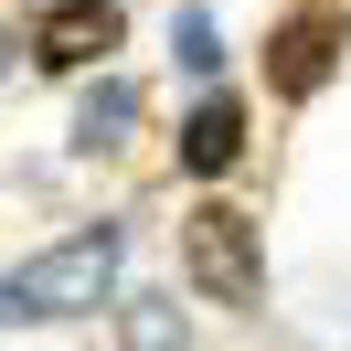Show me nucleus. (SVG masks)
Wrapping results in <instances>:
<instances>
[{"mask_svg": "<svg viewBox=\"0 0 351 351\" xmlns=\"http://www.w3.org/2000/svg\"><path fill=\"white\" fill-rule=\"evenodd\" d=\"M117 298V223H86V234H53L43 256H22L0 277V319H86V308Z\"/></svg>", "mask_w": 351, "mask_h": 351, "instance_id": "1", "label": "nucleus"}, {"mask_svg": "<svg viewBox=\"0 0 351 351\" xmlns=\"http://www.w3.org/2000/svg\"><path fill=\"white\" fill-rule=\"evenodd\" d=\"M181 277H192L213 308H256V298H266V266H256V223H245V202H192V223H181Z\"/></svg>", "mask_w": 351, "mask_h": 351, "instance_id": "2", "label": "nucleus"}, {"mask_svg": "<svg viewBox=\"0 0 351 351\" xmlns=\"http://www.w3.org/2000/svg\"><path fill=\"white\" fill-rule=\"evenodd\" d=\"M341 43H351V0H298L287 22L266 32V86L277 96H319L330 64H341Z\"/></svg>", "mask_w": 351, "mask_h": 351, "instance_id": "3", "label": "nucleus"}, {"mask_svg": "<svg viewBox=\"0 0 351 351\" xmlns=\"http://www.w3.org/2000/svg\"><path fill=\"white\" fill-rule=\"evenodd\" d=\"M117 32H128L117 0H53L43 22H32V64H43V75H86V64L117 53Z\"/></svg>", "mask_w": 351, "mask_h": 351, "instance_id": "4", "label": "nucleus"}, {"mask_svg": "<svg viewBox=\"0 0 351 351\" xmlns=\"http://www.w3.org/2000/svg\"><path fill=\"white\" fill-rule=\"evenodd\" d=\"M234 149H245V107L213 86L192 117H181V171H192V181H213V171H234Z\"/></svg>", "mask_w": 351, "mask_h": 351, "instance_id": "5", "label": "nucleus"}, {"mask_svg": "<svg viewBox=\"0 0 351 351\" xmlns=\"http://www.w3.org/2000/svg\"><path fill=\"white\" fill-rule=\"evenodd\" d=\"M128 128H138V86L96 75V86H86V107H75V149H86V160H107V149H128Z\"/></svg>", "mask_w": 351, "mask_h": 351, "instance_id": "6", "label": "nucleus"}, {"mask_svg": "<svg viewBox=\"0 0 351 351\" xmlns=\"http://www.w3.org/2000/svg\"><path fill=\"white\" fill-rule=\"evenodd\" d=\"M117 330H128V351H181L192 330H181V298H160V287H138L128 308H117Z\"/></svg>", "mask_w": 351, "mask_h": 351, "instance_id": "7", "label": "nucleus"}, {"mask_svg": "<svg viewBox=\"0 0 351 351\" xmlns=\"http://www.w3.org/2000/svg\"><path fill=\"white\" fill-rule=\"evenodd\" d=\"M171 53H181V64L202 75V86H213V64H223V32L202 22V11H181V22H171Z\"/></svg>", "mask_w": 351, "mask_h": 351, "instance_id": "8", "label": "nucleus"}, {"mask_svg": "<svg viewBox=\"0 0 351 351\" xmlns=\"http://www.w3.org/2000/svg\"><path fill=\"white\" fill-rule=\"evenodd\" d=\"M0 86H11V32H0Z\"/></svg>", "mask_w": 351, "mask_h": 351, "instance_id": "9", "label": "nucleus"}]
</instances>
